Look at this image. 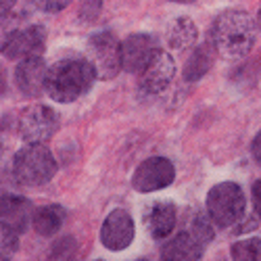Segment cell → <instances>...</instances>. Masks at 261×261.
I'll use <instances>...</instances> for the list:
<instances>
[{"label": "cell", "instance_id": "cell-18", "mask_svg": "<svg viewBox=\"0 0 261 261\" xmlns=\"http://www.w3.org/2000/svg\"><path fill=\"white\" fill-rule=\"evenodd\" d=\"M194 40H197V25H194V21L188 17H178L167 30V42H169V46L176 50L192 46Z\"/></svg>", "mask_w": 261, "mask_h": 261}, {"label": "cell", "instance_id": "cell-11", "mask_svg": "<svg viewBox=\"0 0 261 261\" xmlns=\"http://www.w3.org/2000/svg\"><path fill=\"white\" fill-rule=\"evenodd\" d=\"M157 53V40L148 34H129L121 42V67L127 73H140Z\"/></svg>", "mask_w": 261, "mask_h": 261}, {"label": "cell", "instance_id": "cell-2", "mask_svg": "<svg viewBox=\"0 0 261 261\" xmlns=\"http://www.w3.org/2000/svg\"><path fill=\"white\" fill-rule=\"evenodd\" d=\"M96 80L88 59H63L48 67L46 94L55 102H73L88 94Z\"/></svg>", "mask_w": 261, "mask_h": 261}, {"label": "cell", "instance_id": "cell-8", "mask_svg": "<svg viewBox=\"0 0 261 261\" xmlns=\"http://www.w3.org/2000/svg\"><path fill=\"white\" fill-rule=\"evenodd\" d=\"M46 44V32L40 25H28L7 34L3 42V55L11 61H23L40 57Z\"/></svg>", "mask_w": 261, "mask_h": 261}, {"label": "cell", "instance_id": "cell-26", "mask_svg": "<svg viewBox=\"0 0 261 261\" xmlns=\"http://www.w3.org/2000/svg\"><path fill=\"white\" fill-rule=\"evenodd\" d=\"M171 3H178V5H188V3H194V0H171Z\"/></svg>", "mask_w": 261, "mask_h": 261}, {"label": "cell", "instance_id": "cell-10", "mask_svg": "<svg viewBox=\"0 0 261 261\" xmlns=\"http://www.w3.org/2000/svg\"><path fill=\"white\" fill-rule=\"evenodd\" d=\"M134 220L125 209H113L100 228V243L109 251H123L134 241Z\"/></svg>", "mask_w": 261, "mask_h": 261}, {"label": "cell", "instance_id": "cell-22", "mask_svg": "<svg viewBox=\"0 0 261 261\" xmlns=\"http://www.w3.org/2000/svg\"><path fill=\"white\" fill-rule=\"evenodd\" d=\"M36 9L44 11V13H59L67 5H71V0H32Z\"/></svg>", "mask_w": 261, "mask_h": 261}, {"label": "cell", "instance_id": "cell-9", "mask_svg": "<svg viewBox=\"0 0 261 261\" xmlns=\"http://www.w3.org/2000/svg\"><path fill=\"white\" fill-rule=\"evenodd\" d=\"M173 77H176V61L171 59L169 53L157 48L153 59H150L146 63V67L140 71V88L146 94L157 96L169 88Z\"/></svg>", "mask_w": 261, "mask_h": 261}, {"label": "cell", "instance_id": "cell-24", "mask_svg": "<svg viewBox=\"0 0 261 261\" xmlns=\"http://www.w3.org/2000/svg\"><path fill=\"white\" fill-rule=\"evenodd\" d=\"M251 155L261 165V132H257L255 138H253V142H251Z\"/></svg>", "mask_w": 261, "mask_h": 261}, {"label": "cell", "instance_id": "cell-25", "mask_svg": "<svg viewBox=\"0 0 261 261\" xmlns=\"http://www.w3.org/2000/svg\"><path fill=\"white\" fill-rule=\"evenodd\" d=\"M17 3V0H0V5H3V15L5 13H9L11 9H13V5Z\"/></svg>", "mask_w": 261, "mask_h": 261}, {"label": "cell", "instance_id": "cell-19", "mask_svg": "<svg viewBox=\"0 0 261 261\" xmlns=\"http://www.w3.org/2000/svg\"><path fill=\"white\" fill-rule=\"evenodd\" d=\"M207 215L205 213H194L188 220V226H186V230L205 247L213 241V226H211L213 220H211V217H207Z\"/></svg>", "mask_w": 261, "mask_h": 261}, {"label": "cell", "instance_id": "cell-23", "mask_svg": "<svg viewBox=\"0 0 261 261\" xmlns=\"http://www.w3.org/2000/svg\"><path fill=\"white\" fill-rule=\"evenodd\" d=\"M251 194H253V207L257 211V215L261 217V180H257L251 188Z\"/></svg>", "mask_w": 261, "mask_h": 261}, {"label": "cell", "instance_id": "cell-27", "mask_svg": "<svg viewBox=\"0 0 261 261\" xmlns=\"http://www.w3.org/2000/svg\"><path fill=\"white\" fill-rule=\"evenodd\" d=\"M257 25H259V30H261V9H259V15H257Z\"/></svg>", "mask_w": 261, "mask_h": 261}, {"label": "cell", "instance_id": "cell-21", "mask_svg": "<svg viewBox=\"0 0 261 261\" xmlns=\"http://www.w3.org/2000/svg\"><path fill=\"white\" fill-rule=\"evenodd\" d=\"M75 253V243H73V238L71 236H65L63 241H59L55 247H53V259H69L73 257Z\"/></svg>", "mask_w": 261, "mask_h": 261}, {"label": "cell", "instance_id": "cell-14", "mask_svg": "<svg viewBox=\"0 0 261 261\" xmlns=\"http://www.w3.org/2000/svg\"><path fill=\"white\" fill-rule=\"evenodd\" d=\"M144 224L148 234L161 241L171 234V230L176 228V207L169 201H157L148 207L144 215Z\"/></svg>", "mask_w": 261, "mask_h": 261}, {"label": "cell", "instance_id": "cell-1", "mask_svg": "<svg viewBox=\"0 0 261 261\" xmlns=\"http://www.w3.org/2000/svg\"><path fill=\"white\" fill-rule=\"evenodd\" d=\"M211 44L226 59H241L255 44V21L249 13L228 9L217 15L211 28Z\"/></svg>", "mask_w": 261, "mask_h": 261}, {"label": "cell", "instance_id": "cell-4", "mask_svg": "<svg viewBox=\"0 0 261 261\" xmlns=\"http://www.w3.org/2000/svg\"><path fill=\"white\" fill-rule=\"evenodd\" d=\"M245 194L234 182L215 184L207 194V213L215 226L230 228L238 224L245 215Z\"/></svg>", "mask_w": 261, "mask_h": 261}, {"label": "cell", "instance_id": "cell-20", "mask_svg": "<svg viewBox=\"0 0 261 261\" xmlns=\"http://www.w3.org/2000/svg\"><path fill=\"white\" fill-rule=\"evenodd\" d=\"M230 255L236 261H255V259H261V238H245V241L234 243L232 249H230Z\"/></svg>", "mask_w": 261, "mask_h": 261}, {"label": "cell", "instance_id": "cell-12", "mask_svg": "<svg viewBox=\"0 0 261 261\" xmlns=\"http://www.w3.org/2000/svg\"><path fill=\"white\" fill-rule=\"evenodd\" d=\"M46 75L48 69L40 57L23 59L15 69V82L19 92L30 98L40 96L42 92H46Z\"/></svg>", "mask_w": 261, "mask_h": 261}, {"label": "cell", "instance_id": "cell-6", "mask_svg": "<svg viewBox=\"0 0 261 261\" xmlns=\"http://www.w3.org/2000/svg\"><path fill=\"white\" fill-rule=\"evenodd\" d=\"M59 113L46 105H34L19 117V136L28 144H44L59 129Z\"/></svg>", "mask_w": 261, "mask_h": 261}, {"label": "cell", "instance_id": "cell-3", "mask_svg": "<svg viewBox=\"0 0 261 261\" xmlns=\"http://www.w3.org/2000/svg\"><path fill=\"white\" fill-rule=\"evenodd\" d=\"M57 161L44 144H28L13 157V176L23 186H42L55 178Z\"/></svg>", "mask_w": 261, "mask_h": 261}, {"label": "cell", "instance_id": "cell-13", "mask_svg": "<svg viewBox=\"0 0 261 261\" xmlns=\"http://www.w3.org/2000/svg\"><path fill=\"white\" fill-rule=\"evenodd\" d=\"M34 207L28 199L17 194H5L3 197V230H11L15 234H23L34 222Z\"/></svg>", "mask_w": 261, "mask_h": 261}, {"label": "cell", "instance_id": "cell-17", "mask_svg": "<svg viewBox=\"0 0 261 261\" xmlns=\"http://www.w3.org/2000/svg\"><path fill=\"white\" fill-rule=\"evenodd\" d=\"M213 53H217L213 44H201L197 50H194L184 65V80L186 82L201 80L213 67Z\"/></svg>", "mask_w": 261, "mask_h": 261}, {"label": "cell", "instance_id": "cell-16", "mask_svg": "<svg viewBox=\"0 0 261 261\" xmlns=\"http://www.w3.org/2000/svg\"><path fill=\"white\" fill-rule=\"evenodd\" d=\"M65 220H67V209L63 205H44L36 209L32 224L40 236H55Z\"/></svg>", "mask_w": 261, "mask_h": 261}, {"label": "cell", "instance_id": "cell-7", "mask_svg": "<svg viewBox=\"0 0 261 261\" xmlns=\"http://www.w3.org/2000/svg\"><path fill=\"white\" fill-rule=\"evenodd\" d=\"M176 180V167L165 157H148L144 159L132 176V186L136 192H155L167 188Z\"/></svg>", "mask_w": 261, "mask_h": 261}, {"label": "cell", "instance_id": "cell-5", "mask_svg": "<svg viewBox=\"0 0 261 261\" xmlns=\"http://www.w3.org/2000/svg\"><path fill=\"white\" fill-rule=\"evenodd\" d=\"M88 61L94 67L96 80H113L121 67V42L113 32H96L90 36L88 44Z\"/></svg>", "mask_w": 261, "mask_h": 261}, {"label": "cell", "instance_id": "cell-15", "mask_svg": "<svg viewBox=\"0 0 261 261\" xmlns=\"http://www.w3.org/2000/svg\"><path fill=\"white\" fill-rule=\"evenodd\" d=\"M205 245H201L188 230L173 236L167 245L161 249V259L165 261H188V259H201Z\"/></svg>", "mask_w": 261, "mask_h": 261}]
</instances>
